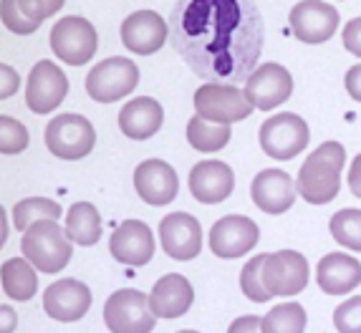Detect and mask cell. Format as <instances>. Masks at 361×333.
Returning a JSON list of instances; mask_svg holds the SVG:
<instances>
[{
	"label": "cell",
	"instance_id": "5bb4252c",
	"mask_svg": "<svg viewBox=\"0 0 361 333\" xmlns=\"http://www.w3.org/2000/svg\"><path fill=\"white\" fill-rule=\"evenodd\" d=\"M260 237L258 225L245 215H225L223 220H217L210 230V250L223 258V260H233V258H243L245 253L255 248V242Z\"/></svg>",
	"mask_w": 361,
	"mask_h": 333
},
{
	"label": "cell",
	"instance_id": "d6986e66",
	"mask_svg": "<svg viewBox=\"0 0 361 333\" xmlns=\"http://www.w3.org/2000/svg\"><path fill=\"white\" fill-rule=\"evenodd\" d=\"M169 25L154 11H137L121 23V43L137 56H152L164 46Z\"/></svg>",
	"mask_w": 361,
	"mask_h": 333
},
{
	"label": "cell",
	"instance_id": "484cf974",
	"mask_svg": "<svg viewBox=\"0 0 361 333\" xmlns=\"http://www.w3.org/2000/svg\"><path fill=\"white\" fill-rule=\"evenodd\" d=\"M33 263L28 258H11V260L3 263V291L13 301H30L38 291V275L33 270Z\"/></svg>",
	"mask_w": 361,
	"mask_h": 333
},
{
	"label": "cell",
	"instance_id": "e0dca14e",
	"mask_svg": "<svg viewBox=\"0 0 361 333\" xmlns=\"http://www.w3.org/2000/svg\"><path fill=\"white\" fill-rule=\"evenodd\" d=\"M134 189L147 205L162 207L169 205L180 192V180H177L175 167H169L162 159H147L139 162L134 170Z\"/></svg>",
	"mask_w": 361,
	"mask_h": 333
},
{
	"label": "cell",
	"instance_id": "30bf717a",
	"mask_svg": "<svg viewBox=\"0 0 361 333\" xmlns=\"http://www.w3.org/2000/svg\"><path fill=\"white\" fill-rule=\"evenodd\" d=\"M245 96L255 109L271 111L286 103L293 94V79L281 63H263L255 68L245 81Z\"/></svg>",
	"mask_w": 361,
	"mask_h": 333
},
{
	"label": "cell",
	"instance_id": "7a4b0ae2",
	"mask_svg": "<svg viewBox=\"0 0 361 333\" xmlns=\"http://www.w3.org/2000/svg\"><path fill=\"white\" fill-rule=\"evenodd\" d=\"M346 164V149L338 142H324L298 170V194L311 205H326L336 200L341 189V170Z\"/></svg>",
	"mask_w": 361,
	"mask_h": 333
},
{
	"label": "cell",
	"instance_id": "8992f818",
	"mask_svg": "<svg viewBox=\"0 0 361 333\" xmlns=\"http://www.w3.org/2000/svg\"><path fill=\"white\" fill-rule=\"evenodd\" d=\"M137 84H139L137 63L124 58V56L99 61L97 66L89 71V76H86V91L99 103L121 101V99L129 96L137 89Z\"/></svg>",
	"mask_w": 361,
	"mask_h": 333
},
{
	"label": "cell",
	"instance_id": "d6a6232c",
	"mask_svg": "<svg viewBox=\"0 0 361 333\" xmlns=\"http://www.w3.org/2000/svg\"><path fill=\"white\" fill-rule=\"evenodd\" d=\"M0 15H3L6 28L13 30V33H18V36H28V33L41 28L38 20H30L28 15L20 11L18 0H3V3H0Z\"/></svg>",
	"mask_w": 361,
	"mask_h": 333
},
{
	"label": "cell",
	"instance_id": "4dcf8cb0",
	"mask_svg": "<svg viewBox=\"0 0 361 333\" xmlns=\"http://www.w3.org/2000/svg\"><path fill=\"white\" fill-rule=\"evenodd\" d=\"M265 258L268 255H255L253 260H247L243 265L240 272V288L245 293V298H250L253 303H268L273 298V293L265 288L263 283V265H265Z\"/></svg>",
	"mask_w": 361,
	"mask_h": 333
},
{
	"label": "cell",
	"instance_id": "74e56055",
	"mask_svg": "<svg viewBox=\"0 0 361 333\" xmlns=\"http://www.w3.org/2000/svg\"><path fill=\"white\" fill-rule=\"evenodd\" d=\"M346 91L354 101H361V63L351 66L349 73H346Z\"/></svg>",
	"mask_w": 361,
	"mask_h": 333
},
{
	"label": "cell",
	"instance_id": "7402d4cb",
	"mask_svg": "<svg viewBox=\"0 0 361 333\" xmlns=\"http://www.w3.org/2000/svg\"><path fill=\"white\" fill-rule=\"evenodd\" d=\"M192 301V283L185 275H177V272H169V275L159 278L149 293V306L157 318H180L190 310Z\"/></svg>",
	"mask_w": 361,
	"mask_h": 333
},
{
	"label": "cell",
	"instance_id": "1f68e13d",
	"mask_svg": "<svg viewBox=\"0 0 361 333\" xmlns=\"http://www.w3.org/2000/svg\"><path fill=\"white\" fill-rule=\"evenodd\" d=\"M28 146V129L18 119L0 116V151L3 154H20Z\"/></svg>",
	"mask_w": 361,
	"mask_h": 333
},
{
	"label": "cell",
	"instance_id": "cb8c5ba5",
	"mask_svg": "<svg viewBox=\"0 0 361 333\" xmlns=\"http://www.w3.org/2000/svg\"><path fill=\"white\" fill-rule=\"evenodd\" d=\"M164 121V109L152 96H137L134 101L124 103L119 111V129L129 139L145 142L159 132Z\"/></svg>",
	"mask_w": 361,
	"mask_h": 333
},
{
	"label": "cell",
	"instance_id": "3957f363",
	"mask_svg": "<svg viewBox=\"0 0 361 333\" xmlns=\"http://www.w3.org/2000/svg\"><path fill=\"white\" fill-rule=\"evenodd\" d=\"M20 250L41 272H59L71 260L73 245L56 220H41L23 232Z\"/></svg>",
	"mask_w": 361,
	"mask_h": 333
},
{
	"label": "cell",
	"instance_id": "ba28073f",
	"mask_svg": "<svg viewBox=\"0 0 361 333\" xmlns=\"http://www.w3.org/2000/svg\"><path fill=\"white\" fill-rule=\"evenodd\" d=\"M260 146L268 157L278 159V162H288L295 154H301L308 146L311 139V132H308V124L295 114H276L271 119L263 121L260 127Z\"/></svg>",
	"mask_w": 361,
	"mask_h": 333
},
{
	"label": "cell",
	"instance_id": "f1b7e54d",
	"mask_svg": "<svg viewBox=\"0 0 361 333\" xmlns=\"http://www.w3.org/2000/svg\"><path fill=\"white\" fill-rule=\"evenodd\" d=\"M61 205L49 197H25L18 205L13 207V225L16 230H28L30 225L41 222V220H59L61 218Z\"/></svg>",
	"mask_w": 361,
	"mask_h": 333
},
{
	"label": "cell",
	"instance_id": "8fae6325",
	"mask_svg": "<svg viewBox=\"0 0 361 333\" xmlns=\"http://www.w3.org/2000/svg\"><path fill=\"white\" fill-rule=\"evenodd\" d=\"M68 94L66 73L56 66L54 61H38L30 68L28 89H25V103L33 114H51V111L63 103Z\"/></svg>",
	"mask_w": 361,
	"mask_h": 333
},
{
	"label": "cell",
	"instance_id": "603a6c76",
	"mask_svg": "<svg viewBox=\"0 0 361 333\" xmlns=\"http://www.w3.org/2000/svg\"><path fill=\"white\" fill-rule=\"evenodd\" d=\"M316 283L329 296L351 293L361 283V263L346 253H329L316 268Z\"/></svg>",
	"mask_w": 361,
	"mask_h": 333
},
{
	"label": "cell",
	"instance_id": "83f0119b",
	"mask_svg": "<svg viewBox=\"0 0 361 333\" xmlns=\"http://www.w3.org/2000/svg\"><path fill=\"white\" fill-rule=\"evenodd\" d=\"M260 328L263 333H303L306 331V310L301 303H281L263 315Z\"/></svg>",
	"mask_w": 361,
	"mask_h": 333
},
{
	"label": "cell",
	"instance_id": "836d02e7",
	"mask_svg": "<svg viewBox=\"0 0 361 333\" xmlns=\"http://www.w3.org/2000/svg\"><path fill=\"white\" fill-rule=\"evenodd\" d=\"M334 326L338 333H361V296L343 301L334 310Z\"/></svg>",
	"mask_w": 361,
	"mask_h": 333
},
{
	"label": "cell",
	"instance_id": "4316f807",
	"mask_svg": "<svg viewBox=\"0 0 361 333\" xmlns=\"http://www.w3.org/2000/svg\"><path fill=\"white\" fill-rule=\"evenodd\" d=\"M187 142L197 151H220L230 142V124L192 116L187 121Z\"/></svg>",
	"mask_w": 361,
	"mask_h": 333
},
{
	"label": "cell",
	"instance_id": "9a60e30c",
	"mask_svg": "<svg viewBox=\"0 0 361 333\" xmlns=\"http://www.w3.org/2000/svg\"><path fill=\"white\" fill-rule=\"evenodd\" d=\"M91 308V291L76 278H63L51 283L43 293V310L59 323L81 321Z\"/></svg>",
	"mask_w": 361,
	"mask_h": 333
},
{
	"label": "cell",
	"instance_id": "7c38bea8",
	"mask_svg": "<svg viewBox=\"0 0 361 333\" xmlns=\"http://www.w3.org/2000/svg\"><path fill=\"white\" fill-rule=\"evenodd\" d=\"M290 30L295 41L303 43H324L336 33L338 13L331 3L324 0H301L290 8Z\"/></svg>",
	"mask_w": 361,
	"mask_h": 333
},
{
	"label": "cell",
	"instance_id": "e575fe53",
	"mask_svg": "<svg viewBox=\"0 0 361 333\" xmlns=\"http://www.w3.org/2000/svg\"><path fill=\"white\" fill-rule=\"evenodd\" d=\"M63 3H66V0H18L20 11H23L30 20H38V23L51 18L54 13H59L61 8H63Z\"/></svg>",
	"mask_w": 361,
	"mask_h": 333
},
{
	"label": "cell",
	"instance_id": "d4e9b609",
	"mask_svg": "<svg viewBox=\"0 0 361 333\" xmlns=\"http://www.w3.org/2000/svg\"><path fill=\"white\" fill-rule=\"evenodd\" d=\"M66 235L81 248L97 245L102 237V215L91 202H73L66 215Z\"/></svg>",
	"mask_w": 361,
	"mask_h": 333
},
{
	"label": "cell",
	"instance_id": "2e32d148",
	"mask_svg": "<svg viewBox=\"0 0 361 333\" xmlns=\"http://www.w3.org/2000/svg\"><path fill=\"white\" fill-rule=\"evenodd\" d=\"M159 242L175 260H192L202 250V227L187 212H172L159 222Z\"/></svg>",
	"mask_w": 361,
	"mask_h": 333
},
{
	"label": "cell",
	"instance_id": "ffe728a7",
	"mask_svg": "<svg viewBox=\"0 0 361 333\" xmlns=\"http://www.w3.org/2000/svg\"><path fill=\"white\" fill-rule=\"evenodd\" d=\"M235 175L225 162L205 159L197 162L190 172V192L202 205H220L233 194Z\"/></svg>",
	"mask_w": 361,
	"mask_h": 333
},
{
	"label": "cell",
	"instance_id": "6da1fadb",
	"mask_svg": "<svg viewBox=\"0 0 361 333\" xmlns=\"http://www.w3.org/2000/svg\"><path fill=\"white\" fill-rule=\"evenodd\" d=\"M169 38L195 76L238 86L263 54L265 23L253 0H180L169 13Z\"/></svg>",
	"mask_w": 361,
	"mask_h": 333
},
{
	"label": "cell",
	"instance_id": "4fadbf2b",
	"mask_svg": "<svg viewBox=\"0 0 361 333\" xmlns=\"http://www.w3.org/2000/svg\"><path fill=\"white\" fill-rule=\"evenodd\" d=\"M263 283L273 296H295L308 285V260L295 250H278L265 258Z\"/></svg>",
	"mask_w": 361,
	"mask_h": 333
},
{
	"label": "cell",
	"instance_id": "f546056e",
	"mask_svg": "<svg viewBox=\"0 0 361 333\" xmlns=\"http://www.w3.org/2000/svg\"><path fill=\"white\" fill-rule=\"evenodd\" d=\"M331 235L336 237V242H341L343 248L356 250L361 253V210H338L329 222Z\"/></svg>",
	"mask_w": 361,
	"mask_h": 333
},
{
	"label": "cell",
	"instance_id": "277c9868",
	"mask_svg": "<svg viewBox=\"0 0 361 333\" xmlns=\"http://www.w3.org/2000/svg\"><path fill=\"white\" fill-rule=\"evenodd\" d=\"M97 144V132L86 116L81 114H59L46 127V146L54 157L68 159H84L91 154Z\"/></svg>",
	"mask_w": 361,
	"mask_h": 333
},
{
	"label": "cell",
	"instance_id": "60d3db41",
	"mask_svg": "<svg viewBox=\"0 0 361 333\" xmlns=\"http://www.w3.org/2000/svg\"><path fill=\"white\" fill-rule=\"evenodd\" d=\"M3 318H6L3 333H11V328H16V313H11V308H3Z\"/></svg>",
	"mask_w": 361,
	"mask_h": 333
},
{
	"label": "cell",
	"instance_id": "5b68a950",
	"mask_svg": "<svg viewBox=\"0 0 361 333\" xmlns=\"http://www.w3.org/2000/svg\"><path fill=\"white\" fill-rule=\"evenodd\" d=\"M104 321L111 333H152L157 315L149 306V296L137 288H121L109 296Z\"/></svg>",
	"mask_w": 361,
	"mask_h": 333
},
{
	"label": "cell",
	"instance_id": "f35d334b",
	"mask_svg": "<svg viewBox=\"0 0 361 333\" xmlns=\"http://www.w3.org/2000/svg\"><path fill=\"white\" fill-rule=\"evenodd\" d=\"M349 187H351V192L361 200V154H356V159L349 167Z\"/></svg>",
	"mask_w": 361,
	"mask_h": 333
},
{
	"label": "cell",
	"instance_id": "d590c367",
	"mask_svg": "<svg viewBox=\"0 0 361 333\" xmlns=\"http://www.w3.org/2000/svg\"><path fill=\"white\" fill-rule=\"evenodd\" d=\"M341 38H343V46H346V51H349V54H354L356 58H361V18L349 20V23H346V28H343Z\"/></svg>",
	"mask_w": 361,
	"mask_h": 333
},
{
	"label": "cell",
	"instance_id": "ab89813d",
	"mask_svg": "<svg viewBox=\"0 0 361 333\" xmlns=\"http://www.w3.org/2000/svg\"><path fill=\"white\" fill-rule=\"evenodd\" d=\"M3 81H6V86H3V99H8L18 89V73L13 71V68L3 66Z\"/></svg>",
	"mask_w": 361,
	"mask_h": 333
},
{
	"label": "cell",
	"instance_id": "9c48e42d",
	"mask_svg": "<svg viewBox=\"0 0 361 333\" xmlns=\"http://www.w3.org/2000/svg\"><path fill=\"white\" fill-rule=\"evenodd\" d=\"M54 54L68 66H84L94 58L99 49V36L94 25L81 15H66L54 25L49 36Z\"/></svg>",
	"mask_w": 361,
	"mask_h": 333
},
{
	"label": "cell",
	"instance_id": "8d00e7d4",
	"mask_svg": "<svg viewBox=\"0 0 361 333\" xmlns=\"http://www.w3.org/2000/svg\"><path fill=\"white\" fill-rule=\"evenodd\" d=\"M260 321H263V318H258V315H243V318H238L235 323H230L228 333H263Z\"/></svg>",
	"mask_w": 361,
	"mask_h": 333
},
{
	"label": "cell",
	"instance_id": "44dd1931",
	"mask_svg": "<svg viewBox=\"0 0 361 333\" xmlns=\"http://www.w3.org/2000/svg\"><path fill=\"white\" fill-rule=\"evenodd\" d=\"M295 189H298V184H295L288 172L263 170L255 175L253 184H250V197H253V202L263 212H268V215H281V212L293 207Z\"/></svg>",
	"mask_w": 361,
	"mask_h": 333
},
{
	"label": "cell",
	"instance_id": "ac0fdd59",
	"mask_svg": "<svg viewBox=\"0 0 361 333\" xmlns=\"http://www.w3.org/2000/svg\"><path fill=\"white\" fill-rule=\"evenodd\" d=\"M109 250L121 265H147L154 258V235H152L149 225L139 222V220H127L114 230L109 240Z\"/></svg>",
	"mask_w": 361,
	"mask_h": 333
},
{
	"label": "cell",
	"instance_id": "b9f144b4",
	"mask_svg": "<svg viewBox=\"0 0 361 333\" xmlns=\"http://www.w3.org/2000/svg\"><path fill=\"white\" fill-rule=\"evenodd\" d=\"M180 333H197V331H180Z\"/></svg>",
	"mask_w": 361,
	"mask_h": 333
},
{
	"label": "cell",
	"instance_id": "52a82bcc",
	"mask_svg": "<svg viewBox=\"0 0 361 333\" xmlns=\"http://www.w3.org/2000/svg\"><path fill=\"white\" fill-rule=\"evenodd\" d=\"M192 103L197 116L207 121H220V124L243 121L255 109L247 101L245 91H240L235 84H210V81L195 91Z\"/></svg>",
	"mask_w": 361,
	"mask_h": 333
}]
</instances>
